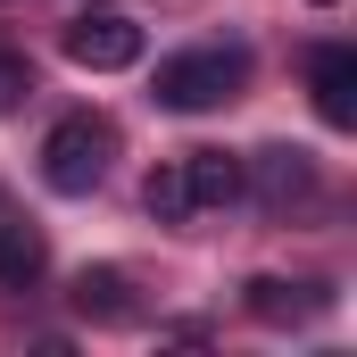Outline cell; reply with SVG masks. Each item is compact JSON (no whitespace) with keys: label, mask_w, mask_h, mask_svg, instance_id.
<instances>
[{"label":"cell","mask_w":357,"mask_h":357,"mask_svg":"<svg viewBox=\"0 0 357 357\" xmlns=\"http://www.w3.org/2000/svg\"><path fill=\"white\" fill-rule=\"evenodd\" d=\"M142 199H150V216H158V225H183V216H191V191H183V158H175V167H158V175L142 183Z\"/></svg>","instance_id":"10"},{"label":"cell","mask_w":357,"mask_h":357,"mask_svg":"<svg viewBox=\"0 0 357 357\" xmlns=\"http://www.w3.org/2000/svg\"><path fill=\"white\" fill-rule=\"evenodd\" d=\"M316 8H333V0H316Z\"/></svg>","instance_id":"12"},{"label":"cell","mask_w":357,"mask_h":357,"mask_svg":"<svg viewBox=\"0 0 357 357\" xmlns=\"http://www.w3.org/2000/svg\"><path fill=\"white\" fill-rule=\"evenodd\" d=\"M108 150H116V125L108 116H59L50 142H42V183L67 191V199H84L91 183L108 175Z\"/></svg>","instance_id":"2"},{"label":"cell","mask_w":357,"mask_h":357,"mask_svg":"<svg viewBox=\"0 0 357 357\" xmlns=\"http://www.w3.org/2000/svg\"><path fill=\"white\" fill-rule=\"evenodd\" d=\"M75 316H91V324H125L133 316V282L116 266H84L75 274Z\"/></svg>","instance_id":"7"},{"label":"cell","mask_w":357,"mask_h":357,"mask_svg":"<svg viewBox=\"0 0 357 357\" xmlns=\"http://www.w3.org/2000/svg\"><path fill=\"white\" fill-rule=\"evenodd\" d=\"M67 59H75L84 75H116V67H133V59H142V25H133V17H116V8L75 17V25H67Z\"/></svg>","instance_id":"3"},{"label":"cell","mask_w":357,"mask_h":357,"mask_svg":"<svg viewBox=\"0 0 357 357\" xmlns=\"http://www.w3.org/2000/svg\"><path fill=\"white\" fill-rule=\"evenodd\" d=\"M307 91H316V116L324 125H357V50L349 42H324L316 59H307Z\"/></svg>","instance_id":"4"},{"label":"cell","mask_w":357,"mask_h":357,"mask_svg":"<svg viewBox=\"0 0 357 357\" xmlns=\"http://www.w3.org/2000/svg\"><path fill=\"white\" fill-rule=\"evenodd\" d=\"M241 183H250L266 208H291V199H307V191H316V167H307V150L274 142V150H258V158H241Z\"/></svg>","instance_id":"5"},{"label":"cell","mask_w":357,"mask_h":357,"mask_svg":"<svg viewBox=\"0 0 357 357\" xmlns=\"http://www.w3.org/2000/svg\"><path fill=\"white\" fill-rule=\"evenodd\" d=\"M50 266V241L33 225H0V291H33Z\"/></svg>","instance_id":"8"},{"label":"cell","mask_w":357,"mask_h":357,"mask_svg":"<svg viewBox=\"0 0 357 357\" xmlns=\"http://www.w3.org/2000/svg\"><path fill=\"white\" fill-rule=\"evenodd\" d=\"M241 84H250V50L208 42V50H175V59H158L150 100H158V108H175V116H199V108L241 100Z\"/></svg>","instance_id":"1"},{"label":"cell","mask_w":357,"mask_h":357,"mask_svg":"<svg viewBox=\"0 0 357 357\" xmlns=\"http://www.w3.org/2000/svg\"><path fill=\"white\" fill-rule=\"evenodd\" d=\"M25 91H33V67H25L17 50H0V108H17Z\"/></svg>","instance_id":"11"},{"label":"cell","mask_w":357,"mask_h":357,"mask_svg":"<svg viewBox=\"0 0 357 357\" xmlns=\"http://www.w3.org/2000/svg\"><path fill=\"white\" fill-rule=\"evenodd\" d=\"M183 191H191V208H233V199H250L233 150H191V158H183Z\"/></svg>","instance_id":"6"},{"label":"cell","mask_w":357,"mask_h":357,"mask_svg":"<svg viewBox=\"0 0 357 357\" xmlns=\"http://www.w3.org/2000/svg\"><path fill=\"white\" fill-rule=\"evenodd\" d=\"M241 299H250V316H258V324H299V316L316 307V291H307V282H282V274H250V282H241Z\"/></svg>","instance_id":"9"}]
</instances>
